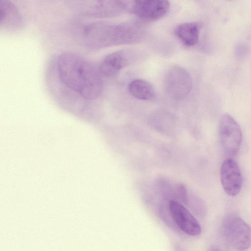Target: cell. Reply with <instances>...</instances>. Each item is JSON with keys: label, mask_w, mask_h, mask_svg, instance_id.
<instances>
[{"label": "cell", "mask_w": 251, "mask_h": 251, "mask_svg": "<svg viewBox=\"0 0 251 251\" xmlns=\"http://www.w3.org/2000/svg\"><path fill=\"white\" fill-rule=\"evenodd\" d=\"M57 71L61 82L88 100L99 98L103 90V81L99 67L82 56L65 52L58 56Z\"/></svg>", "instance_id": "obj_1"}, {"label": "cell", "mask_w": 251, "mask_h": 251, "mask_svg": "<svg viewBox=\"0 0 251 251\" xmlns=\"http://www.w3.org/2000/svg\"><path fill=\"white\" fill-rule=\"evenodd\" d=\"M144 33V27L133 22L113 24L98 21L86 23L76 30L78 43L91 50L136 43Z\"/></svg>", "instance_id": "obj_2"}, {"label": "cell", "mask_w": 251, "mask_h": 251, "mask_svg": "<svg viewBox=\"0 0 251 251\" xmlns=\"http://www.w3.org/2000/svg\"><path fill=\"white\" fill-rule=\"evenodd\" d=\"M128 2L123 0H71L68 4L71 9L81 16L105 18L121 15L130 9Z\"/></svg>", "instance_id": "obj_3"}, {"label": "cell", "mask_w": 251, "mask_h": 251, "mask_svg": "<svg viewBox=\"0 0 251 251\" xmlns=\"http://www.w3.org/2000/svg\"><path fill=\"white\" fill-rule=\"evenodd\" d=\"M221 232L227 244L238 251H245L251 245V227L241 218L226 216L222 224Z\"/></svg>", "instance_id": "obj_4"}, {"label": "cell", "mask_w": 251, "mask_h": 251, "mask_svg": "<svg viewBox=\"0 0 251 251\" xmlns=\"http://www.w3.org/2000/svg\"><path fill=\"white\" fill-rule=\"evenodd\" d=\"M163 83L167 95L176 100L185 98L190 92L193 86L190 74L177 65H173L168 69Z\"/></svg>", "instance_id": "obj_5"}, {"label": "cell", "mask_w": 251, "mask_h": 251, "mask_svg": "<svg viewBox=\"0 0 251 251\" xmlns=\"http://www.w3.org/2000/svg\"><path fill=\"white\" fill-rule=\"evenodd\" d=\"M219 128L220 143L224 153L228 156H234L242 143L240 126L231 115L226 113L220 118Z\"/></svg>", "instance_id": "obj_6"}, {"label": "cell", "mask_w": 251, "mask_h": 251, "mask_svg": "<svg viewBox=\"0 0 251 251\" xmlns=\"http://www.w3.org/2000/svg\"><path fill=\"white\" fill-rule=\"evenodd\" d=\"M170 3L167 0H134L130 6L131 12L145 22L158 20L165 15L169 9Z\"/></svg>", "instance_id": "obj_7"}, {"label": "cell", "mask_w": 251, "mask_h": 251, "mask_svg": "<svg viewBox=\"0 0 251 251\" xmlns=\"http://www.w3.org/2000/svg\"><path fill=\"white\" fill-rule=\"evenodd\" d=\"M221 182L225 192L234 197L240 192L243 184V176L240 169L235 161L227 158L222 163L220 169Z\"/></svg>", "instance_id": "obj_8"}, {"label": "cell", "mask_w": 251, "mask_h": 251, "mask_svg": "<svg viewBox=\"0 0 251 251\" xmlns=\"http://www.w3.org/2000/svg\"><path fill=\"white\" fill-rule=\"evenodd\" d=\"M169 209L173 220L182 231L193 236L201 233V229L199 223L183 205L172 200L169 202Z\"/></svg>", "instance_id": "obj_9"}, {"label": "cell", "mask_w": 251, "mask_h": 251, "mask_svg": "<svg viewBox=\"0 0 251 251\" xmlns=\"http://www.w3.org/2000/svg\"><path fill=\"white\" fill-rule=\"evenodd\" d=\"M23 19L16 5L11 1L0 0V27L10 31L20 30L23 27Z\"/></svg>", "instance_id": "obj_10"}, {"label": "cell", "mask_w": 251, "mask_h": 251, "mask_svg": "<svg viewBox=\"0 0 251 251\" xmlns=\"http://www.w3.org/2000/svg\"><path fill=\"white\" fill-rule=\"evenodd\" d=\"M129 63V56L124 50L113 52L107 55L98 66L103 77H112L115 76L123 68Z\"/></svg>", "instance_id": "obj_11"}, {"label": "cell", "mask_w": 251, "mask_h": 251, "mask_svg": "<svg viewBox=\"0 0 251 251\" xmlns=\"http://www.w3.org/2000/svg\"><path fill=\"white\" fill-rule=\"evenodd\" d=\"M200 29L199 23L186 22L177 25L174 30V34L184 45L192 47L198 42Z\"/></svg>", "instance_id": "obj_12"}, {"label": "cell", "mask_w": 251, "mask_h": 251, "mask_svg": "<svg viewBox=\"0 0 251 251\" xmlns=\"http://www.w3.org/2000/svg\"><path fill=\"white\" fill-rule=\"evenodd\" d=\"M130 94L134 98L141 100H148L154 98L155 91L149 82L136 79L130 82L128 86Z\"/></svg>", "instance_id": "obj_13"}, {"label": "cell", "mask_w": 251, "mask_h": 251, "mask_svg": "<svg viewBox=\"0 0 251 251\" xmlns=\"http://www.w3.org/2000/svg\"><path fill=\"white\" fill-rule=\"evenodd\" d=\"M176 195L177 198L185 204L188 202V194L185 186L181 183L177 186Z\"/></svg>", "instance_id": "obj_14"}, {"label": "cell", "mask_w": 251, "mask_h": 251, "mask_svg": "<svg viewBox=\"0 0 251 251\" xmlns=\"http://www.w3.org/2000/svg\"><path fill=\"white\" fill-rule=\"evenodd\" d=\"M248 50L247 46L243 44H239L237 45L235 48V53L236 56L238 57H242L246 54Z\"/></svg>", "instance_id": "obj_15"}, {"label": "cell", "mask_w": 251, "mask_h": 251, "mask_svg": "<svg viewBox=\"0 0 251 251\" xmlns=\"http://www.w3.org/2000/svg\"><path fill=\"white\" fill-rule=\"evenodd\" d=\"M208 251H221L219 248L216 247L210 248Z\"/></svg>", "instance_id": "obj_16"}]
</instances>
